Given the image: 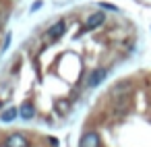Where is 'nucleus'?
Masks as SVG:
<instances>
[{
  "instance_id": "f257e3e1",
  "label": "nucleus",
  "mask_w": 151,
  "mask_h": 147,
  "mask_svg": "<svg viewBox=\"0 0 151 147\" xmlns=\"http://www.w3.org/2000/svg\"><path fill=\"white\" fill-rule=\"evenodd\" d=\"M132 108V93L124 91V93H116V97L112 99V114L114 116H126Z\"/></svg>"
},
{
  "instance_id": "f03ea898",
  "label": "nucleus",
  "mask_w": 151,
  "mask_h": 147,
  "mask_svg": "<svg viewBox=\"0 0 151 147\" xmlns=\"http://www.w3.org/2000/svg\"><path fill=\"white\" fill-rule=\"evenodd\" d=\"M104 23H106V13H104V11H95V13L87 15V19H85V23H83V33L95 31V29H99Z\"/></svg>"
},
{
  "instance_id": "7ed1b4c3",
  "label": "nucleus",
  "mask_w": 151,
  "mask_h": 147,
  "mask_svg": "<svg viewBox=\"0 0 151 147\" xmlns=\"http://www.w3.org/2000/svg\"><path fill=\"white\" fill-rule=\"evenodd\" d=\"M64 31H66V21L64 19H58L56 23H52L50 27H48V31H46V40L48 42H56L58 37H62L64 35Z\"/></svg>"
},
{
  "instance_id": "20e7f679",
  "label": "nucleus",
  "mask_w": 151,
  "mask_h": 147,
  "mask_svg": "<svg viewBox=\"0 0 151 147\" xmlns=\"http://www.w3.org/2000/svg\"><path fill=\"white\" fill-rule=\"evenodd\" d=\"M99 145H101V137H99V133L93 130V128L85 130V133L81 135V139H79V147H99Z\"/></svg>"
},
{
  "instance_id": "39448f33",
  "label": "nucleus",
  "mask_w": 151,
  "mask_h": 147,
  "mask_svg": "<svg viewBox=\"0 0 151 147\" xmlns=\"http://www.w3.org/2000/svg\"><path fill=\"white\" fill-rule=\"evenodd\" d=\"M106 77H108V68H106V66L93 68V71L89 73V77H87V87H97V85H101V83L106 81Z\"/></svg>"
},
{
  "instance_id": "423d86ee",
  "label": "nucleus",
  "mask_w": 151,
  "mask_h": 147,
  "mask_svg": "<svg viewBox=\"0 0 151 147\" xmlns=\"http://www.w3.org/2000/svg\"><path fill=\"white\" fill-rule=\"evenodd\" d=\"M4 147H31V143L23 133H11L4 139Z\"/></svg>"
},
{
  "instance_id": "0eeeda50",
  "label": "nucleus",
  "mask_w": 151,
  "mask_h": 147,
  "mask_svg": "<svg viewBox=\"0 0 151 147\" xmlns=\"http://www.w3.org/2000/svg\"><path fill=\"white\" fill-rule=\"evenodd\" d=\"M35 116V106L29 102V99H25L21 106H19V118H23V120H31Z\"/></svg>"
},
{
  "instance_id": "6e6552de",
  "label": "nucleus",
  "mask_w": 151,
  "mask_h": 147,
  "mask_svg": "<svg viewBox=\"0 0 151 147\" xmlns=\"http://www.w3.org/2000/svg\"><path fill=\"white\" fill-rule=\"evenodd\" d=\"M17 116H19V108L11 106V108H6L2 114H0V120H2V122H13Z\"/></svg>"
},
{
  "instance_id": "1a4fd4ad",
  "label": "nucleus",
  "mask_w": 151,
  "mask_h": 147,
  "mask_svg": "<svg viewBox=\"0 0 151 147\" xmlns=\"http://www.w3.org/2000/svg\"><path fill=\"white\" fill-rule=\"evenodd\" d=\"M54 108H56V112H58L60 116H64V114L70 110V102H68V99H56V102H54Z\"/></svg>"
},
{
  "instance_id": "9d476101",
  "label": "nucleus",
  "mask_w": 151,
  "mask_h": 147,
  "mask_svg": "<svg viewBox=\"0 0 151 147\" xmlns=\"http://www.w3.org/2000/svg\"><path fill=\"white\" fill-rule=\"evenodd\" d=\"M99 9H104V11H112V13H118V11H120L116 4H110V2H99Z\"/></svg>"
},
{
  "instance_id": "9b49d317",
  "label": "nucleus",
  "mask_w": 151,
  "mask_h": 147,
  "mask_svg": "<svg viewBox=\"0 0 151 147\" xmlns=\"http://www.w3.org/2000/svg\"><path fill=\"white\" fill-rule=\"evenodd\" d=\"M6 19H9V15H6V13L2 11V13H0V27L4 25V21H6Z\"/></svg>"
},
{
  "instance_id": "f8f14e48",
  "label": "nucleus",
  "mask_w": 151,
  "mask_h": 147,
  "mask_svg": "<svg viewBox=\"0 0 151 147\" xmlns=\"http://www.w3.org/2000/svg\"><path fill=\"white\" fill-rule=\"evenodd\" d=\"M37 9H42V2H40V0H37V2H33V4H31V13H35Z\"/></svg>"
},
{
  "instance_id": "ddd939ff",
  "label": "nucleus",
  "mask_w": 151,
  "mask_h": 147,
  "mask_svg": "<svg viewBox=\"0 0 151 147\" xmlns=\"http://www.w3.org/2000/svg\"><path fill=\"white\" fill-rule=\"evenodd\" d=\"M48 141H50V145H54V147H58V139H56V137H48Z\"/></svg>"
}]
</instances>
